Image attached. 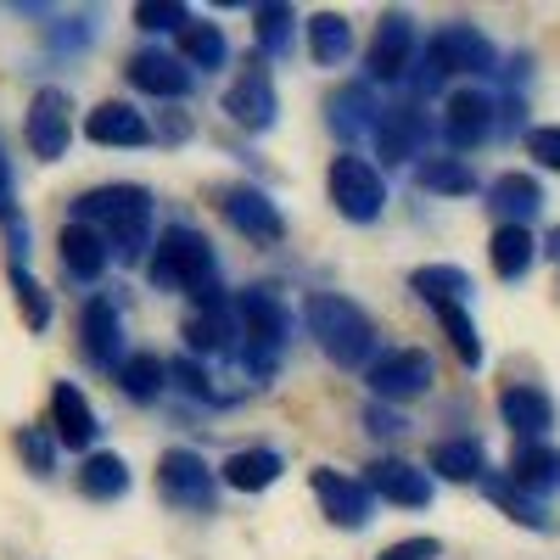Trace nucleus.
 I'll return each instance as SVG.
<instances>
[{"label":"nucleus","mask_w":560,"mask_h":560,"mask_svg":"<svg viewBox=\"0 0 560 560\" xmlns=\"http://www.w3.org/2000/svg\"><path fill=\"white\" fill-rule=\"evenodd\" d=\"M280 471H287V459H280L275 448H236L224 465H219V482H230L236 493H264V488H275L280 482Z\"/></svg>","instance_id":"obj_24"},{"label":"nucleus","mask_w":560,"mask_h":560,"mask_svg":"<svg viewBox=\"0 0 560 560\" xmlns=\"http://www.w3.org/2000/svg\"><path fill=\"white\" fill-rule=\"evenodd\" d=\"M79 493L84 499H96V504H107V499H124L129 493V465L118 459V454H84V465H79Z\"/></svg>","instance_id":"obj_31"},{"label":"nucleus","mask_w":560,"mask_h":560,"mask_svg":"<svg viewBox=\"0 0 560 560\" xmlns=\"http://www.w3.org/2000/svg\"><path fill=\"white\" fill-rule=\"evenodd\" d=\"M308 488H314V499H319V510L331 516V527H364L370 522V504H376V493H370L359 477H348V471H337V465H319V471L308 477Z\"/></svg>","instance_id":"obj_12"},{"label":"nucleus","mask_w":560,"mask_h":560,"mask_svg":"<svg viewBox=\"0 0 560 560\" xmlns=\"http://www.w3.org/2000/svg\"><path fill=\"white\" fill-rule=\"evenodd\" d=\"M236 342L247 353V370L253 376H269L287 353V303H280L269 287H247L236 303Z\"/></svg>","instance_id":"obj_4"},{"label":"nucleus","mask_w":560,"mask_h":560,"mask_svg":"<svg viewBox=\"0 0 560 560\" xmlns=\"http://www.w3.org/2000/svg\"><path fill=\"white\" fill-rule=\"evenodd\" d=\"M427 68L443 73H499V51L477 23H443L427 39Z\"/></svg>","instance_id":"obj_6"},{"label":"nucleus","mask_w":560,"mask_h":560,"mask_svg":"<svg viewBox=\"0 0 560 560\" xmlns=\"http://www.w3.org/2000/svg\"><path fill=\"white\" fill-rule=\"evenodd\" d=\"M135 23L140 28H185V23H191V12L174 7V0H147V7H135Z\"/></svg>","instance_id":"obj_41"},{"label":"nucleus","mask_w":560,"mask_h":560,"mask_svg":"<svg viewBox=\"0 0 560 560\" xmlns=\"http://www.w3.org/2000/svg\"><path fill=\"white\" fill-rule=\"evenodd\" d=\"M432 376L438 370H432L427 348H393V353L364 364V382H370V393H376L382 404H409L420 393H432Z\"/></svg>","instance_id":"obj_7"},{"label":"nucleus","mask_w":560,"mask_h":560,"mask_svg":"<svg viewBox=\"0 0 560 560\" xmlns=\"http://www.w3.org/2000/svg\"><path fill=\"white\" fill-rule=\"evenodd\" d=\"M488 202L504 224H527L538 208H544V191H538V179L533 174H499L488 185Z\"/></svg>","instance_id":"obj_27"},{"label":"nucleus","mask_w":560,"mask_h":560,"mask_svg":"<svg viewBox=\"0 0 560 560\" xmlns=\"http://www.w3.org/2000/svg\"><path fill=\"white\" fill-rule=\"evenodd\" d=\"M325 191H331V202H337V213H342L348 224H376L382 208H387V179H382V168L364 163V158H353V152L331 158Z\"/></svg>","instance_id":"obj_5"},{"label":"nucleus","mask_w":560,"mask_h":560,"mask_svg":"<svg viewBox=\"0 0 560 560\" xmlns=\"http://www.w3.org/2000/svg\"><path fill=\"white\" fill-rule=\"evenodd\" d=\"M308 51H314V62H325V68L348 62V51H353L348 18H342V12H319V18L308 23Z\"/></svg>","instance_id":"obj_35"},{"label":"nucleus","mask_w":560,"mask_h":560,"mask_svg":"<svg viewBox=\"0 0 560 560\" xmlns=\"http://www.w3.org/2000/svg\"><path fill=\"white\" fill-rule=\"evenodd\" d=\"M544 253H549V258L560 264V224H555V230H549V236H544Z\"/></svg>","instance_id":"obj_47"},{"label":"nucleus","mask_w":560,"mask_h":560,"mask_svg":"<svg viewBox=\"0 0 560 560\" xmlns=\"http://www.w3.org/2000/svg\"><path fill=\"white\" fill-rule=\"evenodd\" d=\"M219 213L258 247H275L287 236V219H280V208L258 191V185H230V191H219Z\"/></svg>","instance_id":"obj_13"},{"label":"nucleus","mask_w":560,"mask_h":560,"mask_svg":"<svg viewBox=\"0 0 560 560\" xmlns=\"http://www.w3.org/2000/svg\"><path fill=\"white\" fill-rule=\"evenodd\" d=\"M129 84L140 90V96H158V102H174V96H185L191 90V68H185L174 51H135L129 57Z\"/></svg>","instance_id":"obj_18"},{"label":"nucleus","mask_w":560,"mask_h":560,"mask_svg":"<svg viewBox=\"0 0 560 560\" xmlns=\"http://www.w3.org/2000/svg\"><path fill=\"white\" fill-rule=\"evenodd\" d=\"M12 292H18L23 325H28V331H45V325H51V292H45L39 280L28 275V264H23V258L12 264Z\"/></svg>","instance_id":"obj_38"},{"label":"nucleus","mask_w":560,"mask_h":560,"mask_svg":"<svg viewBox=\"0 0 560 560\" xmlns=\"http://www.w3.org/2000/svg\"><path fill=\"white\" fill-rule=\"evenodd\" d=\"M493 124H499V107H493V96H482V90H454L448 107H443V135H448L454 152L482 147V140L493 135Z\"/></svg>","instance_id":"obj_16"},{"label":"nucleus","mask_w":560,"mask_h":560,"mask_svg":"<svg viewBox=\"0 0 560 560\" xmlns=\"http://www.w3.org/2000/svg\"><path fill=\"white\" fill-rule=\"evenodd\" d=\"M359 482L370 493H382L387 504H398V510H427L432 504V477L420 471V465H409V459H376V465H364Z\"/></svg>","instance_id":"obj_17"},{"label":"nucleus","mask_w":560,"mask_h":560,"mask_svg":"<svg viewBox=\"0 0 560 560\" xmlns=\"http://www.w3.org/2000/svg\"><path fill=\"white\" fill-rule=\"evenodd\" d=\"M23 140H28V152L45 158V163L68 158V140H73V102H68V90H39V96L28 102Z\"/></svg>","instance_id":"obj_9"},{"label":"nucleus","mask_w":560,"mask_h":560,"mask_svg":"<svg viewBox=\"0 0 560 560\" xmlns=\"http://www.w3.org/2000/svg\"><path fill=\"white\" fill-rule=\"evenodd\" d=\"M185 348L191 353H230L236 348V308H230L224 292L191 298V314H185Z\"/></svg>","instance_id":"obj_14"},{"label":"nucleus","mask_w":560,"mask_h":560,"mask_svg":"<svg viewBox=\"0 0 560 560\" xmlns=\"http://www.w3.org/2000/svg\"><path fill=\"white\" fill-rule=\"evenodd\" d=\"M12 443H18V459L28 465L34 477H51V471H57V438H51V432H39V427H18V432H12Z\"/></svg>","instance_id":"obj_39"},{"label":"nucleus","mask_w":560,"mask_h":560,"mask_svg":"<svg viewBox=\"0 0 560 560\" xmlns=\"http://www.w3.org/2000/svg\"><path fill=\"white\" fill-rule=\"evenodd\" d=\"M275 113H280L275 79L264 73V62H247L236 79H230V90H224V118L242 124L247 135H264V129H275Z\"/></svg>","instance_id":"obj_10"},{"label":"nucleus","mask_w":560,"mask_h":560,"mask_svg":"<svg viewBox=\"0 0 560 560\" xmlns=\"http://www.w3.org/2000/svg\"><path fill=\"white\" fill-rule=\"evenodd\" d=\"M57 253H62V269L73 275V280H102V269H107V242H102V230H90V224H62V236H57Z\"/></svg>","instance_id":"obj_26"},{"label":"nucleus","mask_w":560,"mask_h":560,"mask_svg":"<svg viewBox=\"0 0 560 560\" xmlns=\"http://www.w3.org/2000/svg\"><path fill=\"white\" fill-rule=\"evenodd\" d=\"M51 427H57V443L90 448V443H96V432H102V420H96V409L84 404V393L73 382H57L51 387Z\"/></svg>","instance_id":"obj_23"},{"label":"nucleus","mask_w":560,"mask_h":560,"mask_svg":"<svg viewBox=\"0 0 560 560\" xmlns=\"http://www.w3.org/2000/svg\"><path fill=\"white\" fill-rule=\"evenodd\" d=\"M499 415H504V427L516 432V438H527V443H538V438L555 427L549 393H544V387H527V382H510V387L499 393Z\"/></svg>","instance_id":"obj_20"},{"label":"nucleus","mask_w":560,"mask_h":560,"mask_svg":"<svg viewBox=\"0 0 560 560\" xmlns=\"http://www.w3.org/2000/svg\"><path fill=\"white\" fill-rule=\"evenodd\" d=\"M382 560H443V544L438 538H398L382 549Z\"/></svg>","instance_id":"obj_43"},{"label":"nucleus","mask_w":560,"mask_h":560,"mask_svg":"<svg viewBox=\"0 0 560 560\" xmlns=\"http://www.w3.org/2000/svg\"><path fill=\"white\" fill-rule=\"evenodd\" d=\"M303 319H308L319 353L331 359V364L364 370L370 359H376V319H370L353 298H342V292H314V298L303 303Z\"/></svg>","instance_id":"obj_2"},{"label":"nucleus","mask_w":560,"mask_h":560,"mask_svg":"<svg viewBox=\"0 0 560 560\" xmlns=\"http://www.w3.org/2000/svg\"><path fill=\"white\" fill-rule=\"evenodd\" d=\"M488 258H493V275L499 280H522L538 258V242H533V230L527 224H499L493 230V242H488Z\"/></svg>","instance_id":"obj_29"},{"label":"nucleus","mask_w":560,"mask_h":560,"mask_svg":"<svg viewBox=\"0 0 560 560\" xmlns=\"http://www.w3.org/2000/svg\"><path fill=\"white\" fill-rule=\"evenodd\" d=\"M224 28L219 23H202V18H191L179 28V62L185 68H224Z\"/></svg>","instance_id":"obj_33"},{"label":"nucleus","mask_w":560,"mask_h":560,"mask_svg":"<svg viewBox=\"0 0 560 560\" xmlns=\"http://www.w3.org/2000/svg\"><path fill=\"white\" fill-rule=\"evenodd\" d=\"M147 275L158 292H185V298H208V292H224L219 287V264H213V247L197 224H168L163 236L152 242V258H147Z\"/></svg>","instance_id":"obj_3"},{"label":"nucleus","mask_w":560,"mask_h":560,"mask_svg":"<svg viewBox=\"0 0 560 560\" xmlns=\"http://www.w3.org/2000/svg\"><path fill=\"white\" fill-rule=\"evenodd\" d=\"M79 353L96 364V370H118L124 364V319L113 298H84L79 308Z\"/></svg>","instance_id":"obj_11"},{"label":"nucleus","mask_w":560,"mask_h":560,"mask_svg":"<svg viewBox=\"0 0 560 560\" xmlns=\"http://www.w3.org/2000/svg\"><path fill=\"white\" fill-rule=\"evenodd\" d=\"M432 471L448 477V482H482L488 477V454L477 438H443L432 448Z\"/></svg>","instance_id":"obj_30"},{"label":"nucleus","mask_w":560,"mask_h":560,"mask_svg":"<svg viewBox=\"0 0 560 560\" xmlns=\"http://www.w3.org/2000/svg\"><path fill=\"white\" fill-rule=\"evenodd\" d=\"M409 292H415L420 303H432V308L465 303V298H471V275H465L459 264H420V269L409 275Z\"/></svg>","instance_id":"obj_28"},{"label":"nucleus","mask_w":560,"mask_h":560,"mask_svg":"<svg viewBox=\"0 0 560 560\" xmlns=\"http://www.w3.org/2000/svg\"><path fill=\"white\" fill-rule=\"evenodd\" d=\"M409 62H415V23H409V12H387V18L376 23L370 51H364V68H370V79L393 84V79L409 73Z\"/></svg>","instance_id":"obj_15"},{"label":"nucleus","mask_w":560,"mask_h":560,"mask_svg":"<svg viewBox=\"0 0 560 560\" xmlns=\"http://www.w3.org/2000/svg\"><path fill=\"white\" fill-rule=\"evenodd\" d=\"M0 213H12V163H7V147H0Z\"/></svg>","instance_id":"obj_46"},{"label":"nucleus","mask_w":560,"mask_h":560,"mask_svg":"<svg viewBox=\"0 0 560 560\" xmlns=\"http://www.w3.org/2000/svg\"><path fill=\"white\" fill-rule=\"evenodd\" d=\"M376 118H382V107H376V96H370V84H337L331 96H325V124H331V135L337 140H359L364 129H376Z\"/></svg>","instance_id":"obj_21"},{"label":"nucleus","mask_w":560,"mask_h":560,"mask_svg":"<svg viewBox=\"0 0 560 560\" xmlns=\"http://www.w3.org/2000/svg\"><path fill=\"white\" fill-rule=\"evenodd\" d=\"M158 493L174 510H213L219 499V477L208 471V459L197 448H168L158 459Z\"/></svg>","instance_id":"obj_8"},{"label":"nucleus","mask_w":560,"mask_h":560,"mask_svg":"<svg viewBox=\"0 0 560 560\" xmlns=\"http://www.w3.org/2000/svg\"><path fill=\"white\" fill-rule=\"evenodd\" d=\"M168 376H174L185 393H191V398H213V393H208V376H202V370H197L191 359H174V370H168Z\"/></svg>","instance_id":"obj_44"},{"label":"nucleus","mask_w":560,"mask_h":560,"mask_svg":"<svg viewBox=\"0 0 560 560\" xmlns=\"http://www.w3.org/2000/svg\"><path fill=\"white\" fill-rule=\"evenodd\" d=\"M84 135L96 140V147H147L152 140V118L135 113L129 102H96L84 118Z\"/></svg>","instance_id":"obj_19"},{"label":"nucleus","mask_w":560,"mask_h":560,"mask_svg":"<svg viewBox=\"0 0 560 560\" xmlns=\"http://www.w3.org/2000/svg\"><path fill=\"white\" fill-rule=\"evenodd\" d=\"M364 427L376 432V438H398V432H404V420H398L393 409H382V404H370V409H364Z\"/></svg>","instance_id":"obj_45"},{"label":"nucleus","mask_w":560,"mask_h":560,"mask_svg":"<svg viewBox=\"0 0 560 560\" xmlns=\"http://www.w3.org/2000/svg\"><path fill=\"white\" fill-rule=\"evenodd\" d=\"M527 158H538L544 168L560 174V124H538V129H527Z\"/></svg>","instance_id":"obj_42"},{"label":"nucleus","mask_w":560,"mask_h":560,"mask_svg":"<svg viewBox=\"0 0 560 560\" xmlns=\"http://www.w3.org/2000/svg\"><path fill=\"white\" fill-rule=\"evenodd\" d=\"M427 135L432 129H427V113H420V107H387L376 118V152L387 163H409V158H420Z\"/></svg>","instance_id":"obj_22"},{"label":"nucleus","mask_w":560,"mask_h":560,"mask_svg":"<svg viewBox=\"0 0 560 560\" xmlns=\"http://www.w3.org/2000/svg\"><path fill=\"white\" fill-rule=\"evenodd\" d=\"M113 376H118V393H124L129 404H152V398L163 393L168 370H163V359H152V353H129Z\"/></svg>","instance_id":"obj_34"},{"label":"nucleus","mask_w":560,"mask_h":560,"mask_svg":"<svg viewBox=\"0 0 560 560\" xmlns=\"http://www.w3.org/2000/svg\"><path fill=\"white\" fill-rule=\"evenodd\" d=\"M253 23H258V51H287V39H292V23H298V12L292 7H258L253 12Z\"/></svg>","instance_id":"obj_40"},{"label":"nucleus","mask_w":560,"mask_h":560,"mask_svg":"<svg viewBox=\"0 0 560 560\" xmlns=\"http://www.w3.org/2000/svg\"><path fill=\"white\" fill-rule=\"evenodd\" d=\"M73 224L102 230V242L118 247L124 264H140L152 247V191L147 185H96V191L73 197Z\"/></svg>","instance_id":"obj_1"},{"label":"nucleus","mask_w":560,"mask_h":560,"mask_svg":"<svg viewBox=\"0 0 560 560\" xmlns=\"http://www.w3.org/2000/svg\"><path fill=\"white\" fill-rule=\"evenodd\" d=\"M438 314V325L448 331V342H454V353H459V364H482V337H477V325H471V314H465V303H443V308H432Z\"/></svg>","instance_id":"obj_37"},{"label":"nucleus","mask_w":560,"mask_h":560,"mask_svg":"<svg viewBox=\"0 0 560 560\" xmlns=\"http://www.w3.org/2000/svg\"><path fill=\"white\" fill-rule=\"evenodd\" d=\"M510 488H522L527 499L538 493H555L560 488V448H544V443H522L510 454V471H504Z\"/></svg>","instance_id":"obj_25"},{"label":"nucleus","mask_w":560,"mask_h":560,"mask_svg":"<svg viewBox=\"0 0 560 560\" xmlns=\"http://www.w3.org/2000/svg\"><path fill=\"white\" fill-rule=\"evenodd\" d=\"M482 488H488V499L504 510L510 522H522V527H533V533H549V510H544L538 499H527L522 488H510L504 477H482Z\"/></svg>","instance_id":"obj_36"},{"label":"nucleus","mask_w":560,"mask_h":560,"mask_svg":"<svg viewBox=\"0 0 560 560\" xmlns=\"http://www.w3.org/2000/svg\"><path fill=\"white\" fill-rule=\"evenodd\" d=\"M415 185L432 191V197H471L477 174H471V163H459V158H420L415 163Z\"/></svg>","instance_id":"obj_32"}]
</instances>
